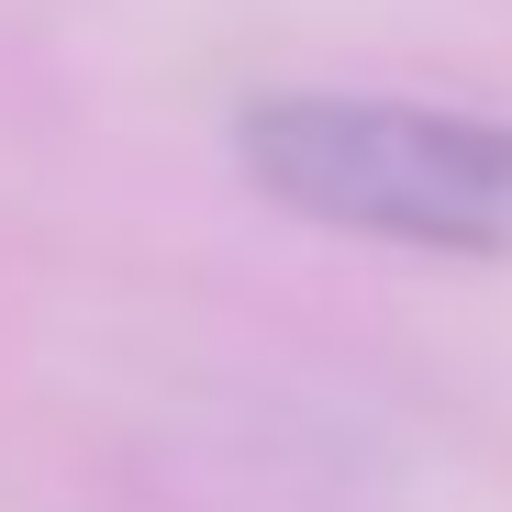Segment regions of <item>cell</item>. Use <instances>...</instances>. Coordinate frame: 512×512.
I'll use <instances>...</instances> for the list:
<instances>
[{"label": "cell", "instance_id": "cell-1", "mask_svg": "<svg viewBox=\"0 0 512 512\" xmlns=\"http://www.w3.org/2000/svg\"><path fill=\"white\" fill-rule=\"evenodd\" d=\"M234 156L279 212L323 234L512 268V112L401 90H268L234 112Z\"/></svg>", "mask_w": 512, "mask_h": 512}]
</instances>
